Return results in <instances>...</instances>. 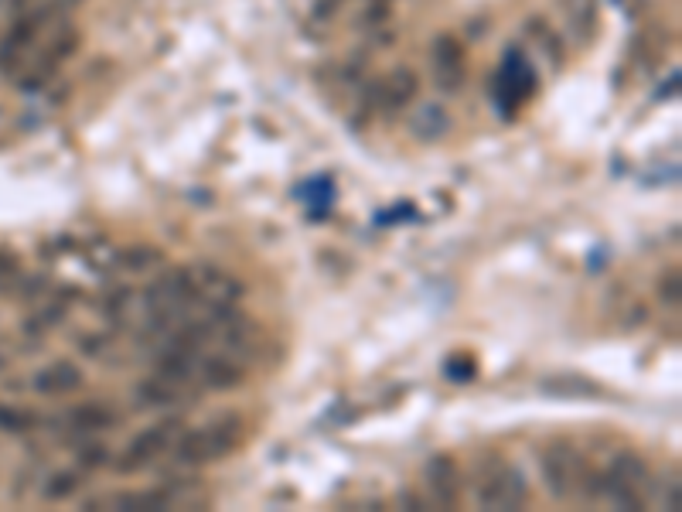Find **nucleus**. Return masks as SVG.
<instances>
[{
	"instance_id": "15",
	"label": "nucleus",
	"mask_w": 682,
	"mask_h": 512,
	"mask_svg": "<svg viewBox=\"0 0 682 512\" xmlns=\"http://www.w3.org/2000/svg\"><path fill=\"white\" fill-rule=\"evenodd\" d=\"M447 127H451V120H447V113L434 103L423 106V113L413 120V134H417L420 140H440L447 134Z\"/></svg>"
},
{
	"instance_id": "7",
	"label": "nucleus",
	"mask_w": 682,
	"mask_h": 512,
	"mask_svg": "<svg viewBox=\"0 0 682 512\" xmlns=\"http://www.w3.org/2000/svg\"><path fill=\"white\" fill-rule=\"evenodd\" d=\"M577 458L563 448H553V451H546L543 454V478H546V485H550V492L553 495H560V499H567L570 489H573V478H577Z\"/></svg>"
},
{
	"instance_id": "18",
	"label": "nucleus",
	"mask_w": 682,
	"mask_h": 512,
	"mask_svg": "<svg viewBox=\"0 0 682 512\" xmlns=\"http://www.w3.org/2000/svg\"><path fill=\"white\" fill-rule=\"evenodd\" d=\"M307 192H311V216L324 219V216H328V209H331V202H335V185H331L328 178H311Z\"/></svg>"
},
{
	"instance_id": "13",
	"label": "nucleus",
	"mask_w": 682,
	"mask_h": 512,
	"mask_svg": "<svg viewBox=\"0 0 682 512\" xmlns=\"http://www.w3.org/2000/svg\"><path fill=\"white\" fill-rule=\"evenodd\" d=\"M137 400H140V407H171V403L181 400V386L154 376V379H147V383L137 386Z\"/></svg>"
},
{
	"instance_id": "19",
	"label": "nucleus",
	"mask_w": 682,
	"mask_h": 512,
	"mask_svg": "<svg viewBox=\"0 0 682 512\" xmlns=\"http://www.w3.org/2000/svg\"><path fill=\"white\" fill-rule=\"evenodd\" d=\"M38 424L35 414H28V410H14V407H0V431H14V434H24L31 431V427Z\"/></svg>"
},
{
	"instance_id": "22",
	"label": "nucleus",
	"mask_w": 682,
	"mask_h": 512,
	"mask_svg": "<svg viewBox=\"0 0 682 512\" xmlns=\"http://www.w3.org/2000/svg\"><path fill=\"white\" fill-rule=\"evenodd\" d=\"M106 448L103 444H96V448H82V454H79V465L82 468H103L106 465Z\"/></svg>"
},
{
	"instance_id": "23",
	"label": "nucleus",
	"mask_w": 682,
	"mask_h": 512,
	"mask_svg": "<svg viewBox=\"0 0 682 512\" xmlns=\"http://www.w3.org/2000/svg\"><path fill=\"white\" fill-rule=\"evenodd\" d=\"M103 349H106L103 338H96V335H86V338H82V352H86V355H103Z\"/></svg>"
},
{
	"instance_id": "2",
	"label": "nucleus",
	"mask_w": 682,
	"mask_h": 512,
	"mask_svg": "<svg viewBox=\"0 0 682 512\" xmlns=\"http://www.w3.org/2000/svg\"><path fill=\"white\" fill-rule=\"evenodd\" d=\"M529 93H536V76H532V65L526 62V55L519 52V48H509V55H505L502 62V72H498V110H502V117H515L519 113V106L526 103Z\"/></svg>"
},
{
	"instance_id": "10",
	"label": "nucleus",
	"mask_w": 682,
	"mask_h": 512,
	"mask_svg": "<svg viewBox=\"0 0 682 512\" xmlns=\"http://www.w3.org/2000/svg\"><path fill=\"white\" fill-rule=\"evenodd\" d=\"M198 373H202V383L209 386V390H232V386L243 383V366H236L232 359H222V355L205 359L202 366H198Z\"/></svg>"
},
{
	"instance_id": "3",
	"label": "nucleus",
	"mask_w": 682,
	"mask_h": 512,
	"mask_svg": "<svg viewBox=\"0 0 682 512\" xmlns=\"http://www.w3.org/2000/svg\"><path fill=\"white\" fill-rule=\"evenodd\" d=\"M529 499V485L522 472L515 468H498L492 478L478 485V506L481 509H522Z\"/></svg>"
},
{
	"instance_id": "17",
	"label": "nucleus",
	"mask_w": 682,
	"mask_h": 512,
	"mask_svg": "<svg viewBox=\"0 0 682 512\" xmlns=\"http://www.w3.org/2000/svg\"><path fill=\"white\" fill-rule=\"evenodd\" d=\"M79 475H69V472H58L48 478L45 485H41V495H45L48 502H62V499H69V495H76L79 492Z\"/></svg>"
},
{
	"instance_id": "1",
	"label": "nucleus",
	"mask_w": 682,
	"mask_h": 512,
	"mask_svg": "<svg viewBox=\"0 0 682 512\" xmlns=\"http://www.w3.org/2000/svg\"><path fill=\"white\" fill-rule=\"evenodd\" d=\"M243 437H246L243 420L226 414L215 420V424L198 427V431L185 434L181 441H174V458H178V465H188V468L209 465V461H219L236 451L243 444Z\"/></svg>"
},
{
	"instance_id": "4",
	"label": "nucleus",
	"mask_w": 682,
	"mask_h": 512,
	"mask_svg": "<svg viewBox=\"0 0 682 512\" xmlns=\"http://www.w3.org/2000/svg\"><path fill=\"white\" fill-rule=\"evenodd\" d=\"M178 434H181V424H178V420H168V424L151 427V431H144L140 437H133V444L127 448V454H123V458L116 461V468H120L123 475L140 472V468L151 465L157 454H164V448H168V444H171Z\"/></svg>"
},
{
	"instance_id": "5",
	"label": "nucleus",
	"mask_w": 682,
	"mask_h": 512,
	"mask_svg": "<svg viewBox=\"0 0 682 512\" xmlns=\"http://www.w3.org/2000/svg\"><path fill=\"white\" fill-rule=\"evenodd\" d=\"M434 79L444 93H457L464 86V76H468V55H464V45L451 35H440L434 41Z\"/></svg>"
},
{
	"instance_id": "8",
	"label": "nucleus",
	"mask_w": 682,
	"mask_h": 512,
	"mask_svg": "<svg viewBox=\"0 0 682 512\" xmlns=\"http://www.w3.org/2000/svg\"><path fill=\"white\" fill-rule=\"evenodd\" d=\"M423 475H427V489H430V495H434L437 506H454L457 502L454 461L447 458V454H434V458L427 461V468H423Z\"/></svg>"
},
{
	"instance_id": "14",
	"label": "nucleus",
	"mask_w": 682,
	"mask_h": 512,
	"mask_svg": "<svg viewBox=\"0 0 682 512\" xmlns=\"http://www.w3.org/2000/svg\"><path fill=\"white\" fill-rule=\"evenodd\" d=\"M116 509H127V512H140V509H168L171 506V495L168 492H127V495H113L106 499Z\"/></svg>"
},
{
	"instance_id": "6",
	"label": "nucleus",
	"mask_w": 682,
	"mask_h": 512,
	"mask_svg": "<svg viewBox=\"0 0 682 512\" xmlns=\"http://www.w3.org/2000/svg\"><path fill=\"white\" fill-rule=\"evenodd\" d=\"M417 89H420V79L413 76L410 69H393L386 79H379L376 86H372V103L389 113L403 110V106L417 96Z\"/></svg>"
},
{
	"instance_id": "21",
	"label": "nucleus",
	"mask_w": 682,
	"mask_h": 512,
	"mask_svg": "<svg viewBox=\"0 0 682 512\" xmlns=\"http://www.w3.org/2000/svg\"><path fill=\"white\" fill-rule=\"evenodd\" d=\"M474 373H478V366H474L468 355H457V359L447 362V376L457 379V383H468V379H471Z\"/></svg>"
},
{
	"instance_id": "9",
	"label": "nucleus",
	"mask_w": 682,
	"mask_h": 512,
	"mask_svg": "<svg viewBox=\"0 0 682 512\" xmlns=\"http://www.w3.org/2000/svg\"><path fill=\"white\" fill-rule=\"evenodd\" d=\"M31 386H35L41 396H65L82 386V373L72 366V362H52L48 369H41Z\"/></svg>"
},
{
	"instance_id": "16",
	"label": "nucleus",
	"mask_w": 682,
	"mask_h": 512,
	"mask_svg": "<svg viewBox=\"0 0 682 512\" xmlns=\"http://www.w3.org/2000/svg\"><path fill=\"white\" fill-rule=\"evenodd\" d=\"M563 4H567V18L577 28V35H590L597 21V0H563Z\"/></svg>"
},
{
	"instance_id": "12",
	"label": "nucleus",
	"mask_w": 682,
	"mask_h": 512,
	"mask_svg": "<svg viewBox=\"0 0 682 512\" xmlns=\"http://www.w3.org/2000/svg\"><path fill=\"white\" fill-rule=\"evenodd\" d=\"M611 475H618L621 482H628L631 489H638L642 495L652 489V472H648L645 461L638 458V454H631V451H625V454H618V458H614Z\"/></svg>"
},
{
	"instance_id": "20",
	"label": "nucleus",
	"mask_w": 682,
	"mask_h": 512,
	"mask_svg": "<svg viewBox=\"0 0 682 512\" xmlns=\"http://www.w3.org/2000/svg\"><path fill=\"white\" fill-rule=\"evenodd\" d=\"M157 260H161V253L151 250V246H137V250L120 253V267H127V270H147V267H154Z\"/></svg>"
},
{
	"instance_id": "11",
	"label": "nucleus",
	"mask_w": 682,
	"mask_h": 512,
	"mask_svg": "<svg viewBox=\"0 0 682 512\" xmlns=\"http://www.w3.org/2000/svg\"><path fill=\"white\" fill-rule=\"evenodd\" d=\"M72 431H106V427L116 424V410L103 407V403H86V407H76L62 417Z\"/></svg>"
}]
</instances>
